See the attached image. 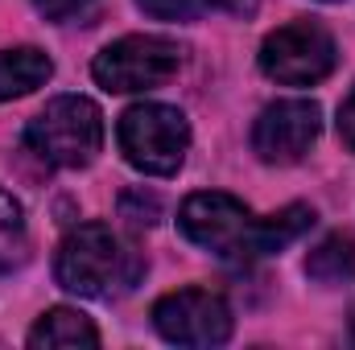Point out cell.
<instances>
[{"mask_svg":"<svg viewBox=\"0 0 355 350\" xmlns=\"http://www.w3.org/2000/svg\"><path fill=\"white\" fill-rule=\"evenodd\" d=\"M54 276L67 293L91 297V301H112L124 297L141 284L145 260L137 248H128L112 227L103 223H83L75 227L54 256Z\"/></svg>","mask_w":355,"mask_h":350,"instance_id":"cell-1","label":"cell"},{"mask_svg":"<svg viewBox=\"0 0 355 350\" xmlns=\"http://www.w3.org/2000/svg\"><path fill=\"white\" fill-rule=\"evenodd\" d=\"M25 145L54 169H87L103 149V116L83 95H58L29 120Z\"/></svg>","mask_w":355,"mask_h":350,"instance_id":"cell-2","label":"cell"},{"mask_svg":"<svg viewBox=\"0 0 355 350\" xmlns=\"http://www.w3.org/2000/svg\"><path fill=\"white\" fill-rule=\"evenodd\" d=\"M120 153L132 169L149 177H170L182 169L190 149V124L170 103H137L116 124Z\"/></svg>","mask_w":355,"mask_h":350,"instance_id":"cell-3","label":"cell"},{"mask_svg":"<svg viewBox=\"0 0 355 350\" xmlns=\"http://www.w3.org/2000/svg\"><path fill=\"white\" fill-rule=\"evenodd\" d=\"M257 214L232 198V194H219V190H202V194H190L178 210V227L182 235L211 252V256H223V260H252L257 256Z\"/></svg>","mask_w":355,"mask_h":350,"instance_id":"cell-4","label":"cell"},{"mask_svg":"<svg viewBox=\"0 0 355 350\" xmlns=\"http://www.w3.org/2000/svg\"><path fill=\"white\" fill-rule=\"evenodd\" d=\"M182 66V50L170 37H153V33H132L120 37L112 46H103L91 62V75L103 91L116 95H137V91H153L170 83Z\"/></svg>","mask_w":355,"mask_h":350,"instance_id":"cell-5","label":"cell"},{"mask_svg":"<svg viewBox=\"0 0 355 350\" xmlns=\"http://www.w3.org/2000/svg\"><path fill=\"white\" fill-rule=\"evenodd\" d=\"M339 62L335 37L318 21H293L268 33L261 46V71L281 87H310L322 83Z\"/></svg>","mask_w":355,"mask_h":350,"instance_id":"cell-6","label":"cell"},{"mask_svg":"<svg viewBox=\"0 0 355 350\" xmlns=\"http://www.w3.org/2000/svg\"><path fill=\"white\" fill-rule=\"evenodd\" d=\"M153 326L174 347H223L232 338V309L211 288H178L153 305Z\"/></svg>","mask_w":355,"mask_h":350,"instance_id":"cell-7","label":"cell"},{"mask_svg":"<svg viewBox=\"0 0 355 350\" xmlns=\"http://www.w3.org/2000/svg\"><path fill=\"white\" fill-rule=\"evenodd\" d=\"M322 132V107L314 99H281L257 116L252 149L265 165H297Z\"/></svg>","mask_w":355,"mask_h":350,"instance_id":"cell-8","label":"cell"},{"mask_svg":"<svg viewBox=\"0 0 355 350\" xmlns=\"http://www.w3.org/2000/svg\"><path fill=\"white\" fill-rule=\"evenodd\" d=\"M29 347H33V350H46V347H50V350L99 347V330L91 326L87 313L58 305V309H50V313H42V317H37V326L29 330Z\"/></svg>","mask_w":355,"mask_h":350,"instance_id":"cell-9","label":"cell"},{"mask_svg":"<svg viewBox=\"0 0 355 350\" xmlns=\"http://www.w3.org/2000/svg\"><path fill=\"white\" fill-rule=\"evenodd\" d=\"M54 75L50 54H42L37 46H21V50H0V103L21 99L29 91L46 87Z\"/></svg>","mask_w":355,"mask_h":350,"instance_id":"cell-10","label":"cell"},{"mask_svg":"<svg viewBox=\"0 0 355 350\" xmlns=\"http://www.w3.org/2000/svg\"><path fill=\"white\" fill-rule=\"evenodd\" d=\"M306 276L318 284H343L355 276V239L347 231L327 235L310 256H306Z\"/></svg>","mask_w":355,"mask_h":350,"instance_id":"cell-11","label":"cell"},{"mask_svg":"<svg viewBox=\"0 0 355 350\" xmlns=\"http://www.w3.org/2000/svg\"><path fill=\"white\" fill-rule=\"evenodd\" d=\"M310 227H314V210H310V206H302V202H293V206H285V210L268 214V219L257 223V256L285 252V248H289V243H297Z\"/></svg>","mask_w":355,"mask_h":350,"instance_id":"cell-12","label":"cell"},{"mask_svg":"<svg viewBox=\"0 0 355 350\" xmlns=\"http://www.w3.org/2000/svg\"><path fill=\"white\" fill-rule=\"evenodd\" d=\"M29 260V227H25V210L12 194L0 190V276L17 272Z\"/></svg>","mask_w":355,"mask_h":350,"instance_id":"cell-13","label":"cell"},{"mask_svg":"<svg viewBox=\"0 0 355 350\" xmlns=\"http://www.w3.org/2000/svg\"><path fill=\"white\" fill-rule=\"evenodd\" d=\"M137 4L157 21H194L211 0H137Z\"/></svg>","mask_w":355,"mask_h":350,"instance_id":"cell-14","label":"cell"},{"mask_svg":"<svg viewBox=\"0 0 355 350\" xmlns=\"http://www.w3.org/2000/svg\"><path fill=\"white\" fill-rule=\"evenodd\" d=\"M120 210H124V219L132 223V227H153L157 219H162V202L153 198V194H124V202H120Z\"/></svg>","mask_w":355,"mask_h":350,"instance_id":"cell-15","label":"cell"},{"mask_svg":"<svg viewBox=\"0 0 355 350\" xmlns=\"http://www.w3.org/2000/svg\"><path fill=\"white\" fill-rule=\"evenodd\" d=\"M95 0H33V8L42 12V17H50V21H75V17H83Z\"/></svg>","mask_w":355,"mask_h":350,"instance_id":"cell-16","label":"cell"},{"mask_svg":"<svg viewBox=\"0 0 355 350\" xmlns=\"http://www.w3.org/2000/svg\"><path fill=\"white\" fill-rule=\"evenodd\" d=\"M339 136H343V145L355 153V87L343 99V107H339Z\"/></svg>","mask_w":355,"mask_h":350,"instance_id":"cell-17","label":"cell"},{"mask_svg":"<svg viewBox=\"0 0 355 350\" xmlns=\"http://www.w3.org/2000/svg\"><path fill=\"white\" fill-rule=\"evenodd\" d=\"M211 4H223V8H232V12H248L257 0H211Z\"/></svg>","mask_w":355,"mask_h":350,"instance_id":"cell-18","label":"cell"},{"mask_svg":"<svg viewBox=\"0 0 355 350\" xmlns=\"http://www.w3.org/2000/svg\"><path fill=\"white\" fill-rule=\"evenodd\" d=\"M352 334H355V309H352Z\"/></svg>","mask_w":355,"mask_h":350,"instance_id":"cell-19","label":"cell"},{"mask_svg":"<svg viewBox=\"0 0 355 350\" xmlns=\"http://www.w3.org/2000/svg\"><path fill=\"white\" fill-rule=\"evenodd\" d=\"M327 4H331V0H327Z\"/></svg>","mask_w":355,"mask_h":350,"instance_id":"cell-20","label":"cell"}]
</instances>
